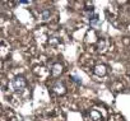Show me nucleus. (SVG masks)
<instances>
[{
	"label": "nucleus",
	"mask_w": 130,
	"mask_h": 121,
	"mask_svg": "<svg viewBox=\"0 0 130 121\" xmlns=\"http://www.w3.org/2000/svg\"><path fill=\"white\" fill-rule=\"evenodd\" d=\"M61 72H62V66H61L60 64H55V65L52 66V75L57 77V75L61 74Z\"/></svg>",
	"instance_id": "obj_5"
},
{
	"label": "nucleus",
	"mask_w": 130,
	"mask_h": 121,
	"mask_svg": "<svg viewBox=\"0 0 130 121\" xmlns=\"http://www.w3.org/2000/svg\"><path fill=\"white\" fill-rule=\"evenodd\" d=\"M72 79H73V82H75L77 84H82V79H80L79 77H77V75H73V77H72Z\"/></svg>",
	"instance_id": "obj_7"
},
{
	"label": "nucleus",
	"mask_w": 130,
	"mask_h": 121,
	"mask_svg": "<svg viewBox=\"0 0 130 121\" xmlns=\"http://www.w3.org/2000/svg\"><path fill=\"white\" fill-rule=\"evenodd\" d=\"M48 15H50L48 12H43V13H42V19H45V21L48 19Z\"/></svg>",
	"instance_id": "obj_8"
},
{
	"label": "nucleus",
	"mask_w": 130,
	"mask_h": 121,
	"mask_svg": "<svg viewBox=\"0 0 130 121\" xmlns=\"http://www.w3.org/2000/svg\"><path fill=\"white\" fill-rule=\"evenodd\" d=\"M52 89H54L55 93H57V94H65V92H67V88H65V85H64L62 83H60V82L55 83V85H54Z\"/></svg>",
	"instance_id": "obj_2"
},
{
	"label": "nucleus",
	"mask_w": 130,
	"mask_h": 121,
	"mask_svg": "<svg viewBox=\"0 0 130 121\" xmlns=\"http://www.w3.org/2000/svg\"><path fill=\"white\" fill-rule=\"evenodd\" d=\"M89 116H91V120H92V121H100V120H102V116H101V113H100L98 111H96V110L91 111Z\"/></svg>",
	"instance_id": "obj_4"
},
{
	"label": "nucleus",
	"mask_w": 130,
	"mask_h": 121,
	"mask_svg": "<svg viewBox=\"0 0 130 121\" xmlns=\"http://www.w3.org/2000/svg\"><path fill=\"white\" fill-rule=\"evenodd\" d=\"M24 87H26V79H24L23 77H17V78H14V79L12 80V88H13V91L19 92V91H22Z\"/></svg>",
	"instance_id": "obj_1"
},
{
	"label": "nucleus",
	"mask_w": 130,
	"mask_h": 121,
	"mask_svg": "<svg viewBox=\"0 0 130 121\" xmlns=\"http://www.w3.org/2000/svg\"><path fill=\"white\" fill-rule=\"evenodd\" d=\"M94 74L98 77H103L106 74V66L105 65H97L94 68Z\"/></svg>",
	"instance_id": "obj_3"
},
{
	"label": "nucleus",
	"mask_w": 130,
	"mask_h": 121,
	"mask_svg": "<svg viewBox=\"0 0 130 121\" xmlns=\"http://www.w3.org/2000/svg\"><path fill=\"white\" fill-rule=\"evenodd\" d=\"M89 23H91V26H96L98 23V15L97 14H91L89 15Z\"/></svg>",
	"instance_id": "obj_6"
}]
</instances>
